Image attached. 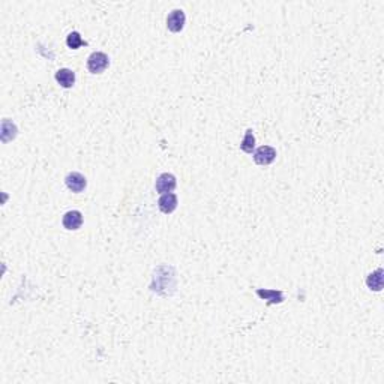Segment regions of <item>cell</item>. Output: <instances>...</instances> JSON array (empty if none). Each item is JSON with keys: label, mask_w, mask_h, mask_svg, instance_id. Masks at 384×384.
I'll use <instances>...</instances> for the list:
<instances>
[{"label": "cell", "mask_w": 384, "mask_h": 384, "mask_svg": "<svg viewBox=\"0 0 384 384\" xmlns=\"http://www.w3.org/2000/svg\"><path fill=\"white\" fill-rule=\"evenodd\" d=\"M108 63H110V59L105 53H101V51H95L92 53L89 59H87V68L92 74H101L104 72L107 68H108Z\"/></svg>", "instance_id": "6da1fadb"}, {"label": "cell", "mask_w": 384, "mask_h": 384, "mask_svg": "<svg viewBox=\"0 0 384 384\" xmlns=\"http://www.w3.org/2000/svg\"><path fill=\"white\" fill-rule=\"evenodd\" d=\"M276 159V149L272 146H261L254 152V161L258 165H269Z\"/></svg>", "instance_id": "7a4b0ae2"}, {"label": "cell", "mask_w": 384, "mask_h": 384, "mask_svg": "<svg viewBox=\"0 0 384 384\" xmlns=\"http://www.w3.org/2000/svg\"><path fill=\"white\" fill-rule=\"evenodd\" d=\"M185 21H186L185 12L182 9H174L167 17V27H168V30H171L174 33L180 32L185 26Z\"/></svg>", "instance_id": "3957f363"}, {"label": "cell", "mask_w": 384, "mask_h": 384, "mask_svg": "<svg viewBox=\"0 0 384 384\" xmlns=\"http://www.w3.org/2000/svg\"><path fill=\"white\" fill-rule=\"evenodd\" d=\"M176 185H177L176 176L170 173L161 174L156 179V191L159 192V194H167V192L174 191Z\"/></svg>", "instance_id": "277c9868"}, {"label": "cell", "mask_w": 384, "mask_h": 384, "mask_svg": "<svg viewBox=\"0 0 384 384\" xmlns=\"http://www.w3.org/2000/svg\"><path fill=\"white\" fill-rule=\"evenodd\" d=\"M65 182H66V186L72 192H83L84 188H86V185H87L86 177L81 173H77V171L68 174L66 179H65Z\"/></svg>", "instance_id": "5b68a950"}, {"label": "cell", "mask_w": 384, "mask_h": 384, "mask_svg": "<svg viewBox=\"0 0 384 384\" xmlns=\"http://www.w3.org/2000/svg\"><path fill=\"white\" fill-rule=\"evenodd\" d=\"M158 206L162 213H173L177 207V195L173 194V192H167V194H162L159 201H158Z\"/></svg>", "instance_id": "8992f818"}, {"label": "cell", "mask_w": 384, "mask_h": 384, "mask_svg": "<svg viewBox=\"0 0 384 384\" xmlns=\"http://www.w3.org/2000/svg\"><path fill=\"white\" fill-rule=\"evenodd\" d=\"M63 227L66 230H78L83 224V215L78 210H69L63 216Z\"/></svg>", "instance_id": "52a82bcc"}, {"label": "cell", "mask_w": 384, "mask_h": 384, "mask_svg": "<svg viewBox=\"0 0 384 384\" xmlns=\"http://www.w3.org/2000/svg\"><path fill=\"white\" fill-rule=\"evenodd\" d=\"M257 294L267 300V305H276V303H282L284 302V293L281 290H263V288H258L257 290Z\"/></svg>", "instance_id": "ba28073f"}, {"label": "cell", "mask_w": 384, "mask_h": 384, "mask_svg": "<svg viewBox=\"0 0 384 384\" xmlns=\"http://www.w3.org/2000/svg\"><path fill=\"white\" fill-rule=\"evenodd\" d=\"M56 81H57L62 87L69 89V87H72L74 83H75V72L71 71V69H68V68L59 69L57 72H56Z\"/></svg>", "instance_id": "9c48e42d"}, {"label": "cell", "mask_w": 384, "mask_h": 384, "mask_svg": "<svg viewBox=\"0 0 384 384\" xmlns=\"http://www.w3.org/2000/svg\"><path fill=\"white\" fill-rule=\"evenodd\" d=\"M17 126L9 120V119H3L2 122V141L8 143L11 140H14L17 137Z\"/></svg>", "instance_id": "30bf717a"}, {"label": "cell", "mask_w": 384, "mask_h": 384, "mask_svg": "<svg viewBox=\"0 0 384 384\" xmlns=\"http://www.w3.org/2000/svg\"><path fill=\"white\" fill-rule=\"evenodd\" d=\"M366 285L369 290L380 291L383 288V269H377L366 278Z\"/></svg>", "instance_id": "8fae6325"}, {"label": "cell", "mask_w": 384, "mask_h": 384, "mask_svg": "<svg viewBox=\"0 0 384 384\" xmlns=\"http://www.w3.org/2000/svg\"><path fill=\"white\" fill-rule=\"evenodd\" d=\"M240 149L246 153H252L254 149H255V137H254V132L252 129H248L246 134L243 137L242 143H240Z\"/></svg>", "instance_id": "7c38bea8"}, {"label": "cell", "mask_w": 384, "mask_h": 384, "mask_svg": "<svg viewBox=\"0 0 384 384\" xmlns=\"http://www.w3.org/2000/svg\"><path fill=\"white\" fill-rule=\"evenodd\" d=\"M86 44H87V42L83 41L81 35H80L78 32H71V33L68 35V38H66V45H68L71 50H77L81 45H86Z\"/></svg>", "instance_id": "4fadbf2b"}]
</instances>
